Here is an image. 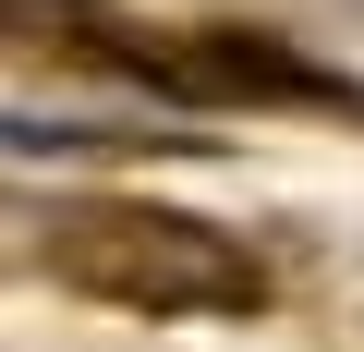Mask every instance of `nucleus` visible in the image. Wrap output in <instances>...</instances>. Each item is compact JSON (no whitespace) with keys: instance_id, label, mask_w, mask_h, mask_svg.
<instances>
[{"instance_id":"2","label":"nucleus","mask_w":364,"mask_h":352,"mask_svg":"<svg viewBox=\"0 0 364 352\" xmlns=\"http://www.w3.org/2000/svg\"><path fill=\"white\" fill-rule=\"evenodd\" d=\"M109 61L134 85H158L170 110H255V122H364V85L328 73L304 37L279 25H182V37H109Z\"/></svg>"},{"instance_id":"1","label":"nucleus","mask_w":364,"mask_h":352,"mask_svg":"<svg viewBox=\"0 0 364 352\" xmlns=\"http://www.w3.org/2000/svg\"><path fill=\"white\" fill-rule=\"evenodd\" d=\"M49 279L109 304V316H158V328H195V316H267L279 267L195 219V207H158V195H73L49 219Z\"/></svg>"}]
</instances>
